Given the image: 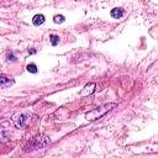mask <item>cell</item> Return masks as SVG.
Masks as SVG:
<instances>
[{
	"mask_svg": "<svg viewBox=\"0 0 158 158\" xmlns=\"http://www.w3.org/2000/svg\"><path fill=\"white\" fill-rule=\"evenodd\" d=\"M30 117H31V114H27V112L26 114H17L12 117V121H14L16 127H23L28 122Z\"/></svg>",
	"mask_w": 158,
	"mask_h": 158,
	"instance_id": "obj_3",
	"label": "cell"
},
{
	"mask_svg": "<svg viewBox=\"0 0 158 158\" xmlns=\"http://www.w3.org/2000/svg\"><path fill=\"white\" fill-rule=\"evenodd\" d=\"M26 69H27V72H30V73H37V65H36L35 63L28 64V65L26 67Z\"/></svg>",
	"mask_w": 158,
	"mask_h": 158,
	"instance_id": "obj_9",
	"label": "cell"
},
{
	"mask_svg": "<svg viewBox=\"0 0 158 158\" xmlns=\"http://www.w3.org/2000/svg\"><path fill=\"white\" fill-rule=\"evenodd\" d=\"M123 14H125V10L121 9V7H114V9L110 11L111 17H114V19H120V17L123 16Z\"/></svg>",
	"mask_w": 158,
	"mask_h": 158,
	"instance_id": "obj_6",
	"label": "cell"
},
{
	"mask_svg": "<svg viewBox=\"0 0 158 158\" xmlns=\"http://www.w3.org/2000/svg\"><path fill=\"white\" fill-rule=\"evenodd\" d=\"M6 57H7V59H9V60H15V59H16V58H15V56L12 54V52H7Z\"/></svg>",
	"mask_w": 158,
	"mask_h": 158,
	"instance_id": "obj_11",
	"label": "cell"
},
{
	"mask_svg": "<svg viewBox=\"0 0 158 158\" xmlns=\"http://www.w3.org/2000/svg\"><path fill=\"white\" fill-rule=\"evenodd\" d=\"M44 20H46V17H44L42 14H37V15H35V16L32 17V23H33L35 26H40V25H42V23L44 22Z\"/></svg>",
	"mask_w": 158,
	"mask_h": 158,
	"instance_id": "obj_7",
	"label": "cell"
},
{
	"mask_svg": "<svg viewBox=\"0 0 158 158\" xmlns=\"http://www.w3.org/2000/svg\"><path fill=\"white\" fill-rule=\"evenodd\" d=\"M49 144H51V139L47 136L42 135V136H38V137L33 138L25 151L26 152H28V151H38V149H42V148L49 146Z\"/></svg>",
	"mask_w": 158,
	"mask_h": 158,
	"instance_id": "obj_2",
	"label": "cell"
},
{
	"mask_svg": "<svg viewBox=\"0 0 158 158\" xmlns=\"http://www.w3.org/2000/svg\"><path fill=\"white\" fill-rule=\"evenodd\" d=\"M49 40H51L52 46H57L59 43V36L58 35H49Z\"/></svg>",
	"mask_w": 158,
	"mask_h": 158,
	"instance_id": "obj_8",
	"label": "cell"
},
{
	"mask_svg": "<svg viewBox=\"0 0 158 158\" xmlns=\"http://www.w3.org/2000/svg\"><path fill=\"white\" fill-rule=\"evenodd\" d=\"M116 106H117L116 102H105V104H102V105H100V106L90 110L89 112H86L85 114V118L88 121H95V120L100 118L101 116H104L106 112H109L111 109H114Z\"/></svg>",
	"mask_w": 158,
	"mask_h": 158,
	"instance_id": "obj_1",
	"label": "cell"
},
{
	"mask_svg": "<svg viewBox=\"0 0 158 158\" xmlns=\"http://www.w3.org/2000/svg\"><path fill=\"white\" fill-rule=\"evenodd\" d=\"M64 20H65V17H64L63 15H56V16L53 17V21H54L56 23H62V22H64Z\"/></svg>",
	"mask_w": 158,
	"mask_h": 158,
	"instance_id": "obj_10",
	"label": "cell"
},
{
	"mask_svg": "<svg viewBox=\"0 0 158 158\" xmlns=\"http://www.w3.org/2000/svg\"><path fill=\"white\" fill-rule=\"evenodd\" d=\"M95 88H96L95 83L86 84V85L84 86V89L80 91V96H86V95H89V94H93V93L95 91Z\"/></svg>",
	"mask_w": 158,
	"mask_h": 158,
	"instance_id": "obj_5",
	"label": "cell"
},
{
	"mask_svg": "<svg viewBox=\"0 0 158 158\" xmlns=\"http://www.w3.org/2000/svg\"><path fill=\"white\" fill-rule=\"evenodd\" d=\"M28 53H31V54H35V53H36V49H35V48H31V51L28 49Z\"/></svg>",
	"mask_w": 158,
	"mask_h": 158,
	"instance_id": "obj_12",
	"label": "cell"
},
{
	"mask_svg": "<svg viewBox=\"0 0 158 158\" xmlns=\"http://www.w3.org/2000/svg\"><path fill=\"white\" fill-rule=\"evenodd\" d=\"M12 83H14L12 78H10V77H7V75H5V74H1V75H0V86H1L2 89L10 86Z\"/></svg>",
	"mask_w": 158,
	"mask_h": 158,
	"instance_id": "obj_4",
	"label": "cell"
}]
</instances>
